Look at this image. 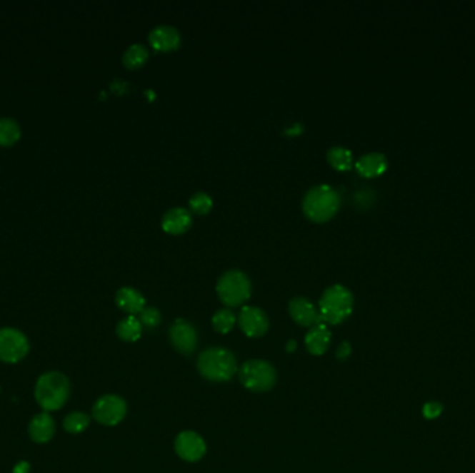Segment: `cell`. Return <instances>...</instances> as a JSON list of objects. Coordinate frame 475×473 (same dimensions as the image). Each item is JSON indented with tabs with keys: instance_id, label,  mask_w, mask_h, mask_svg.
Segmentation results:
<instances>
[{
	"instance_id": "1",
	"label": "cell",
	"mask_w": 475,
	"mask_h": 473,
	"mask_svg": "<svg viewBox=\"0 0 475 473\" xmlns=\"http://www.w3.org/2000/svg\"><path fill=\"white\" fill-rule=\"evenodd\" d=\"M341 205V196L335 188L320 183L310 188L301 201V208L306 217L314 223H325L331 220Z\"/></svg>"
},
{
	"instance_id": "2",
	"label": "cell",
	"mask_w": 475,
	"mask_h": 473,
	"mask_svg": "<svg viewBox=\"0 0 475 473\" xmlns=\"http://www.w3.org/2000/svg\"><path fill=\"white\" fill-rule=\"evenodd\" d=\"M34 393L44 411H57L70 397V380L61 372L50 371L39 376Z\"/></svg>"
},
{
	"instance_id": "3",
	"label": "cell",
	"mask_w": 475,
	"mask_h": 473,
	"mask_svg": "<svg viewBox=\"0 0 475 473\" xmlns=\"http://www.w3.org/2000/svg\"><path fill=\"white\" fill-rule=\"evenodd\" d=\"M198 371L210 382H226L238 372V362L229 350L211 347L200 352Z\"/></svg>"
},
{
	"instance_id": "4",
	"label": "cell",
	"mask_w": 475,
	"mask_h": 473,
	"mask_svg": "<svg viewBox=\"0 0 475 473\" xmlns=\"http://www.w3.org/2000/svg\"><path fill=\"white\" fill-rule=\"evenodd\" d=\"M354 299L349 289L344 285L326 288L319 302V312L324 324H342L353 311Z\"/></svg>"
},
{
	"instance_id": "5",
	"label": "cell",
	"mask_w": 475,
	"mask_h": 473,
	"mask_svg": "<svg viewBox=\"0 0 475 473\" xmlns=\"http://www.w3.org/2000/svg\"><path fill=\"white\" fill-rule=\"evenodd\" d=\"M238 377L244 387L253 393L271 390L276 383L274 367L263 360H249L238 368Z\"/></svg>"
},
{
	"instance_id": "6",
	"label": "cell",
	"mask_w": 475,
	"mask_h": 473,
	"mask_svg": "<svg viewBox=\"0 0 475 473\" xmlns=\"http://www.w3.org/2000/svg\"><path fill=\"white\" fill-rule=\"evenodd\" d=\"M216 290L225 305L238 307L249 300L251 283L245 273L239 270H229L219 278Z\"/></svg>"
},
{
	"instance_id": "7",
	"label": "cell",
	"mask_w": 475,
	"mask_h": 473,
	"mask_svg": "<svg viewBox=\"0 0 475 473\" xmlns=\"http://www.w3.org/2000/svg\"><path fill=\"white\" fill-rule=\"evenodd\" d=\"M29 351V343L24 333L14 327L0 329V361L17 364L23 361Z\"/></svg>"
},
{
	"instance_id": "8",
	"label": "cell",
	"mask_w": 475,
	"mask_h": 473,
	"mask_svg": "<svg viewBox=\"0 0 475 473\" xmlns=\"http://www.w3.org/2000/svg\"><path fill=\"white\" fill-rule=\"evenodd\" d=\"M126 402L116 395L101 396L92 408V417L96 422L104 426H116L124 419Z\"/></svg>"
},
{
	"instance_id": "9",
	"label": "cell",
	"mask_w": 475,
	"mask_h": 473,
	"mask_svg": "<svg viewBox=\"0 0 475 473\" xmlns=\"http://www.w3.org/2000/svg\"><path fill=\"white\" fill-rule=\"evenodd\" d=\"M238 324L248 337H260L269 330L270 321L261 308L245 305L238 315Z\"/></svg>"
},
{
	"instance_id": "10",
	"label": "cell",
	"mask_w": 475,
	"mask_h": 473,
	"mask_svg": "<svg viewBox=\"0 0 475 473\" xmlns=\"http://www.w3.org/2000/svg\"><path fill=\"white\" fill-rule=\"evenodd\" d=\"M175 452L188 462H196L206 454V443L198 433L186 430L176 436Z\"/></svg>"
},
{
	"instance_id": "11",
	"label": "cell",
	"mask_w": 475,
	"mask_h": 473,
	"mask_svg": "<svg viewBox=\"0 0 475 473\" xmlns=\"http://www.w3.org/2000/svg\"><path fill=\"white\" fill-rule=\"evenodd\" d=\"M170 340L175 349L188 355L198 346V332L194 325L184 320H176L170 329Z\"/></svg>"
},
{
	"instance_id": "12",
	"label": "cell",
	"mask_w": 475,
	"mask_h": 473,
	"mask_svg": "<svg viewBox=\"0 0 475 473\" xmlns=\"http://www.w3.org/2000/svg\"><path fill=\"white\" fill-rule=\"evenodd\" d=\"M288 310H289L291 318L300 326L310 329L311 326L323 322L319 310L309 299L294 297L289 301Z\"/></svg>"
},
{
	"instance_id": "13",
	"label": "cell",
	"mask_w": 475,
	"mask_h": 473,
	"mask_svg": "<svg viewBox=\"0 0 475 473\" xmlns=\"http://www.w3.org/2000/svg\"><path fill=\"white\" fill-rule=\"evenodd\" d=\"M149 42L154 49L170 51L179 46L181 34L173 25H156L149 32Z\"/></svg>"
},
{
	"instance_id": "14",
	"label": "cell",
	"mask_w": 475,
	"mask_h": 473,
	"mask_svg": "<svg viewBox=\"0 0 475 473\" xmlns=\"http://www.w3.org/2000/svg\"><path fill=\"white\" fill-rule=\"evenodd\" d=\"M28 433H29V437L32 439V442H35L38 444L48 443L53 439V436L56 433L54 419L50 417L48 412H42V414L35 415L32 418V421L29 422Z\"/></svg>"
},
{
	"instance_id": "15",
	"label": "cell",
	"mask_w": 475,
	"mask_h": 473,
	"mask_svg": "<svg viewBox=\"0 0 475 473\" xmlns=\"http://www.w3.org/2000/svg\"><path fill=\"white\" fill-rule=\"evenodd\" d=\"M331 337H332V333L328 329L326 324L321 322V324L314 325L309 329V332L304 337L306 347L313 355H323L329 347Z\"/></svg>"
},
{
	"instance_id": "16",
	"label": "cell",
	"mask_w": 475,
	"mask_h": 473,
	"mask_svg": "<svg viewBox=\"0 0 475 473\" xmlns=\"http://www.w3.org/2000/svg\"><path fill=\"white\" fill-rule=\"evenodd\" d=\"M192 225V214L184 207H173L166 211L161 220V226L169 233H184Z\"/></svg>"
},
{
	"instance_id": "17",
	"label": "cell",
	"mask_w": 475,
	"mask_h": 473,
	"mask_svg": "<svg viewBox=\"0 0 475 473\" xmlns=\"http://www.w3.org/2000/svg\"><path fill=\"white\" fill-rule=\"evenodd\" d=\"M388 168V160L382 153H367L363 154L356 161V170L357 173L366 178H374L378 175L385 173Z\"/></svg>"
},
{
	"instance_id": "18",
	"label": "cell",
	"mask_w": 475,
	"mask_h": 473,
	"mask_svg": "<svg viewBox=\"0 0 475 473\" xmlns=\"http://www.w3.org/2000/svg\"><path fill=\"white\" fill-rule=\"evenodd\" d=\"M116 302L120 310L129 315H136L145 308V297L135 288L125 286L116 295Z\"/></svg>"
},
{
	"instance_id": "19",
	"label": "cell",
	"mask_w": 475,
	"mask_h": 473,
	"mask_svg": "<svg viewBox=\"0 0 475 473\" xmlns=\"http://www.w3.org/2000/svg\"><path fill=\"white\" fill-rule=\"evenodd\" d=\"M142 329H144V326L139 322L138 317L128 315L126 318L119 322L117 327H116V332H117V336L121 340L132 343V342H136L141 337Z\"/></svg>"
},
{
	"instance_id": "20",
	"label": "cell",
	"mask_w": 475,
	"mask_h": 473,
	"mask_svg": "<svg viewBox=\"0 0 475 473\" xmlns=\"http://www.w3.org/2000/svg\"><path fill=\"white\" fill-rule=\"evenodd\" d=\"M326 160L335 170L346 171L351 167L353 156L351 151L344 146H332L326 151Z\"/></svg>"
},
{
	"instance_id": "21",
	"label": "cell",
	"mask_w": 475,
	"mask_h": 473,
	"mask_svg": "<svg viewBox=\"0 0 475 473\" xmlns=\"http://www.w3.org/2000/svg\"><path fill=\"white\" fill-rule=\"evenodd\" d=\"M149 59V50L142 44H132L123 54V63L128 68H138Z\"/></svg>"
},
{
	"instance_id": "22",
	"label": "cell",
	"mask_w": 475,
	"mask_h": 473,
	"mask_svg": "<svg viewBox=\"0 0 475 473\" xmlns=\"http://www.w3.org/2000/svg\"><path fill=\"white\" fill-rule=\"evenodd\" d=\"M21 136V129L13 118H0V145H14Z\"/></svg>"
},
{
	"instance_id": "23",
	"label": "cell",
	"mask_w": 475,
	"mask_h": 473,
	"mask_svg": "<svg viewBox=\"0 0 475 473\" xmlns=\"http://www.w3.org/2000/svg\"><path fill=\"white\" fill-rule=\"evenodd\" d=\"M211 324L216 332L225 335V333L231 332L232 327L236 324V315L229 308H221L213 315Z\"/></svg>"
},
{
	"instance_id": "24",
	"label": "cell",
	"mask_w": 475,
	"mask_h": 473,
	"mask_svg": "<svg viewBox=\"0 0 475 473\" xmlns=\"http://www.w3.org/2000/svg\"><path fill=\"white\" fill-rule=\"evenodd\" d=\"M89 417L84 412H71L69 414L64 421H63V427L66 432L71 433V434H78L82 433L84 430H86V427L89 426Z\"/></svg>"
},
{
	"instance_id": "25",
	"label": "cell",
	"mask_w": 475,
	"mask_h": 473,
	"mask_svg": "<svg viewBox=\"0 0 475 473\" xmlns=\"http://www.w3.org/2000/svg\"><path fill=\"white\" fill-rule=\"evenodd\" d=\"M211 207H213V199L206 192H196L189 199V208L195 214H206L211 210Z\"/></svg>"
},
{
	"instance_id": "26",
	"label": "cell",
	"mask_w": 475,
	"mask_h": 473,
	"mask_svg": "<svg viewBox=\"0 0 475 473\" xmlns=\"http://www.w3.org/2000/svg\"><path fill=\"white\" fill-rule=\"evenodd\" d=\"M138 315H139L138 317L139 322L145 327H156L161 321L160 311L154 307H145Z\"/></svg>"
},
{
	"instance_id": "27",
	"label": "cell",
	"mask_w": 475,
	"mask_h": 473,
	"mask_svg": "<svg viewBox=\"0 0 475 473\" xmlns=\"http://www.w3.org/2000/svg\"><path fill=\"white\" fill-rule=\"evenodd\" d=\"M444 412V405L438 401H428L423 407V415L425 419H436Z\"/></svg>"
},
{
	"instance_id": "28",
	"label": "cell",
	"mask_w": 475,
	"mask_h": 473,
	"mask_svg": "<svg viewBox=\"0 0 475 473\" xmlns=\"http://www.w3.org/2000/svg\"><path fill=\"white\" fill-rule=\"evenodd\" d=\"M351 352V347H350L349 343L348 342H344L339 347H338V351H336V358L339 360H346Z\"/></svg>"
},
{
	"instance_id": "29",
	"label": "cell",
	"mask_w": 475,
	"mask_h": 473,
	"mask_svg": "<svg viewBox=\"0 0 475 473\" xmlns=\"http://www.w3.org/2000/svg\"><path fill=\"white\" fill-rule=\"evenodd\" d=\"M29 471H31V465L26 461H20L13 468V473H29Z\"/></svg>"
},
{
	"instance_id": "30",
	"label": "cell",
	"mask_w": 475,
	"mask_h": 473,
	"mask_svg": "<svg viewBox=\"0 0 475 473\" xmlns=\"http://www.w3.org/2000/svg\"><path fill=\"white\" fill-rule=\"evenodd\" d=\"M286 350H288L289 352L295 351V350H296V342H294V340H289V342H288V345H286Z\"/></svg>"
}]
</instances>
